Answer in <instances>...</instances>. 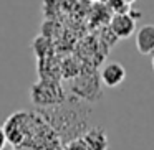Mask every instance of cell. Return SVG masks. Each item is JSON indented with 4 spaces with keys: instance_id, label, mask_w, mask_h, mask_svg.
Listing matches in <instances>:
<instances>
[{
    "instance_id": "6da1fadb",
    "label": "cell",
    "mask_w": 154,
    "mask_h": 150,
    "mask_svg": "<svg viewBox=\"0 0 154 150\" xmlns=\"http://www.w3.org/2000/svg\"><path fill=\"white\" fill-rule=\"evenodd\" d=\"M30 97L38 106H53V104H60L63 101V91L55 81L43 79L33 84L30 91Z\"/></svg>"
},
{
    "instance_id": "7a4b0ae2",
    "label": "cell",
    "mask_w": 154,
    "mask_h": 150,
    "mask_svg": "<svg viewBox=\"0 0 154 150\" xmlns=\"http://www.w3.org/2000/svg\"><path fill=\"white\" fill-rule=\"evenodd\" d=\"M100 78L106 87H118L126 79V69L121 63H108L103 66Z\"/></svg>"
},
{
    "instance_id": "3957f363",
    "label": "cell",
    "mask_w": 154,
    "mask_h": 150,
    "mask_svg": "<svg viewBox=\"0 0 154 150\" xmlns=\"http://www.w3.org/2000/svg\"><path fill=\"white\" fill-rule=\"evenodd\" d=\"M109 27L118 38H129L136 31V20L128 13H116L111 18Z\"/></svg>"
},
{
    "instance_id": "277c9868",
    "label": "cell",
    "mask_w": 154,
    "mask_h": 150,
    "mask_svg": "<svg viewBox=\"0 0 154 150\" xmlns=\"http://www.w3.org/2000/svg\"><path fill=\"white\" fill-rule=\"evenodd\" d=\"M136 48L141 54L154 53V25H144L136 31Z\"/></svg>"
},
{
    "instance_id": "5b68a950",
    "label": "cell",
    "mask_w": 154,
    "mask_h": 150,
    "mask_svg": "<svg viewBox=\"0 0 154 150\" xmlns=\"http://www.w3.org/2000/svg\"><path fill=\"white\" fill-rule=\"evenodd\" d=\"M81 137H83L88 150H108V147H109L106 132L101 127H93L88 132H85Z\"/></svg>"
},
{
    "instance_id": "8992f818",
    "label": "cell",
    "mask_w": 154,
    "mask_h": 150,
    "mask_svg": "<svg viewBox=\"0 0 154 150\" xmlns=\"http://www.w3.org/2000/svg\"><path fill=\"white\" fill-rule=\"evenodd\" d=\"M63 150H88V147L85 143L83 137H76V139L68 140V143L65 145Z\"/></svg>"
},
{
    "instance_id": "52a82bcc",
    "label": "cell",
    "mask_w": 154,
    "mask_h": 150,
    "mask_svg": "<svg viewBox=\"0 0 154 150\" xmlns=\"http://www.w3.org/2000/svg\"><path fill=\"white\" fill-rule=\"evenodd\" d=\"M5 145H7V134H5V129L0 125V150H4Z\"/></svg>"
},
{
    "instance_id": "ba28073f",
    "label": "cell",
    "mask_w": 154,
    "mask_h": 150,
    "mask_svg": "<svg viewBox=\"0 0 154 150\" xmlns=\"http://www.w3.org/2000/svg\"><path fill=\"white\" fill-rule=\"evenodd\" d=\"M151 66H152V71H154V56H152V63H151Z\"/></svg>"
},
{
    "instance_id": "9c48e42d",
    "label": "cell",
    "mask_w": 154,
    "mask_h": 150,
    "mask_svg": "<svg viewBox=\"0 0 154 150\" xmlns=\"http://www.w3.org/2000/svg\"><path fill=\"white\" fill-rule=\"evenodd\" d=\"M128 2H133V0H128Z\"/></svg>"
}]
</instances>
